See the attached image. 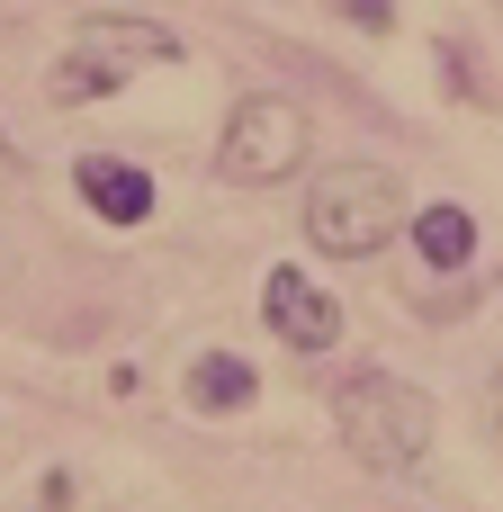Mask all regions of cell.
Here are the masks:
<instances>
[{"instance_id":"7","label":"cell","mask_w":503,"mask_h":512,"mask_svg":"<svg viewBox=\"0 0 503 512\" xmlns=\"http://www.w3.org/2000/svg\"><path fill=\"white\" fill-rule=\"evenodd\" d=\"M180 396H189L198 414H243V405H261V369H252L243 351H198L189 378H180Z\"/></svg>"},{"instance_id":"10","label":"cell","mask_w":503,"mask_h":512,"mask_svg":"<svg viewBox=\"0 0 503 512\" xmlns=\"http://www.w3.org/2000/svg\"><path fill=\"white\" fill-rule=\"evenodd\" d=\"M351 18H360V27H387V18H396V0H351Z\"/></svg>"},{"instance_id":"3","label":"cell","mask_w":503,"mask_h":512,"mask_svg":"<svg viewBox=\"0 0 503 512\" xmlns=\"http://www.w3.org/2000/svg\"><path fill=\"white\" fill-rule=\"evenodd\" d=\"M405 225H414V207L387 162H342V171H315V189H306V243L333 261H369Z\"/></svg>"},{"instance_id":"1","label":"cell","mask_w":503,"mask_h":512,"mask_svg":"<svg viewBox=\"0 0 503 512\" xmlns=\"http://www.w3.org/2000/svg\"><path fill=\"white\" fill-rule=\"evenodd\" d=\"M333 432H342V450H351L360 468L414 477L423 450H432V396H423L414 378H396V369H351V378L333 387Z\"/></svg>"},{"instance_id":"5","label":"cell","mask_w":503,"mask_h":512,"mask_svg":"<svg viewBox=\"0 0 503 512\" xmlns=\"http://www.w3.org/2000/svg\"><path fill=\"white\" fill-rule=\"evenodd\" d=\"M261 324H270L297 360H315V351H333V342H342V297H333V288H315V270L279 261V270L261 279Z\"/></svg>"},{"instance_id":"8","label":"cell","mask_w":503,"mask_h":512,"mask_svg":"<svg viewBox=\"0 0 503 512\" xmlns=\"http://www.w3.org/2000/svg\"><path fill=\"white\" fill-rule=\"evenodd\" d=\"M414 252H423V270H468L477 261V216L459 207V198H432V207H414Z\"/></svg>"},{"instance_id":"4","label":"cell","mask_w":503,"mask_h":512,"mask_svg":"<svg viewBox=\"0 0 503 512\" xmlns=\"http://www.w3.org/2000/svg\"><path fill=\"white\" fill-rule=\"evenodd\" d=\"M306 144H315V117L288 99V90H252L225 108V135H216V171L234 189H279L306 171Z\"/></svg>"},{"instance_id":"11","label":"cell","mask_w":503,"mask_h":512,"mask_svg":"<svg viewBox=\"0 0 503 512\" xmlns=\"http://www.w3.org/2000/svg\"><path fill=\"white\" fill-rule=\"evenodd\" d=\"M495 423H503V378H495Z\"/></svg>"},{"instance_id":"9","label":"cell","mask_w":503,"mask_h":512,"mask_svg":"<svg viewBox=\"0 0 503 512\" xmlns=\"http://www.w3.org/2000/svg\"><path fill=\"white\" fill-rule=\"evenodd\" d=\"M18 180H27V153H18V144H9V135H0V198H9V189H18Z\"/></svg>"},{"instance_id":"2","label":"cell","mask_w":503,"mask_h":512,"mask_svg":"<svg viewBox=\"0 0 503 512\" xmlns=\"http://www.w3.org/2000/svg\"><path fill=\"white\" fill-rule=\"evenodd\" d=\"M180 54H189L180 27H162V18H81L72 45L54 54V72H45V99H54V108L117 99L135 72H162V63H180Z\"/></svg>"},{"instance_id":"6","label":"cell","mask_w":503,"mask_h":512,"mask_svg":"<svg viewBox=\"0 0 503 512\" xmlns=\"http://www.w3.org/2000/svg\"><path fill=\"white\" fill-rule=\"evenodd\" d=\"M72 189H81V207H90L99 225H144V216L162 207L153 171H144V162H117V153H81V162H72Z\"/></svg>"}]
</instances>
